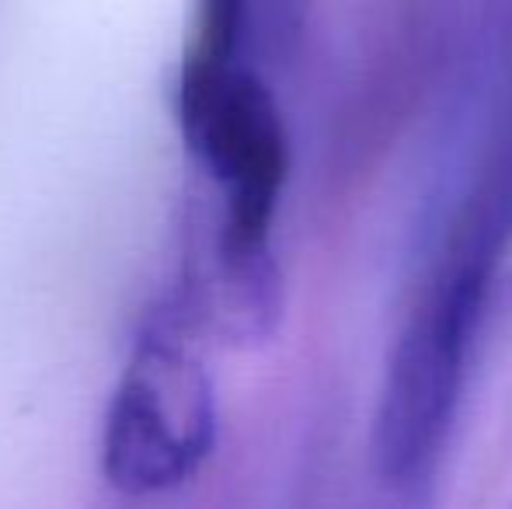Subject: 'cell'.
<instances>
[{
	"instance_id": "obj_3",
	"label": "cell",
	"mask_w": 512,
	"mask_h": 509,
	"mask_svg": "<svg viewBox=\"0 0 512 509\" xmlns=\"http://www.w3.org/2000/svg\"><path fill=\"white\" fill-rule=\"evenodd\" d=\"M314 0H196L182 67L251 70L276 81L297 60Z\"/></svg>"
},
{
	"instance_id": "obj_1",
	"label": "cell",
	"mask_w": 512,
	"mask_h": 509,
	"mask_svg": "<svg viewBox=\"0 0 512 509\" xmlns=\"http://www.w3.org/2000/svg\"><path fill=\"white\" fill-rule=\"evenodd\" d=\"M509 245V178L488 154L387 353L370 419V464L387 489H418L443 461Z\"/></svg>"
},
{
	"instance_id": "obj_2",
	"label": "cell",
	"mask_w": 512,
	"mask_h": 509,
	"mask_svg": "<svg viewBox=\"0 0 512 509\" xmlns=\"http://www.w3.org/2000/svg\"><path fill=\"white\" fill-rule=\"evenodd\" d=\"M220 436L216 384L196 332L175 304L147 314L102 426V471L122 496L182 489L206 468Z\"/></svg>"
},
{
	"instance_id": "obj_4",
	"label": "cell",
	"mask_w": 512,
	"mask_h": 509,
	"mask_svg": "<svg viewBox=\"0 0 512 509\" xmlns=\"http://www.w3.org/2000/svg\"><path fill=\"white\" fill-rule=\"evenodd\" d=\"M499 157H502V168H506V178H509V192H512V109H509V119H506V129L499 136Z\"/></svg>"
}]
</instances>
